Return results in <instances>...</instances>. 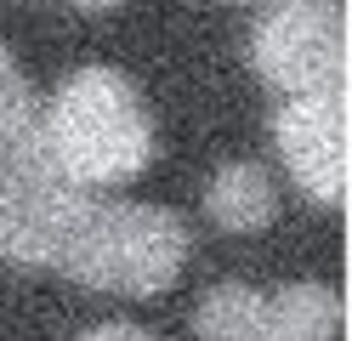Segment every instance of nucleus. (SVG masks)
I'll return each instance as SVG.
<instances>
[{
  "label": "nucleus",
  "instance_id": "nucleus-1",
  "mask_svg": "<svg viewBox=\"0 0 352 341\" xmlns=\"http://www.w3.org/2000/svg\"><path fill=\"white\" fill-rule=\"evenodd\" d=\"M91 188H74L46 148V108L23 74L0 80V256L23 267H63Z\"/></svg>",
  "mask_w": 352,
  "mask_h": 341
},
{
  "label": "nucleus",
  "instance_id": "nucleus-2",
  "mask_svg": "<svg viewBox=\"0 0 352 341\" xmlns=\"http://www.w3.org/2000/svg\"><path fill=\"white\" fill-rule=\"evenodd\" d=\"M46 148L74 188H120L153 159V120L137 85L114 68H80L46 108Z\"/></svg>",
  "mask_w": 352,
  "mask_h": 341
},
{
  "label": "nucleus",
  "instance_id": "nucleus-3",
  "mask_svg": "<svg viewBox=\"0 0 352 341\" xmlns=\"http://www.w3.org/2000/svg\"><path fill=\"white\" fill-rule=\"evenodd\" d=\"M188 267V222L165 205L137 199H91L57 273L74 285L114 290V296H160Z\"/></svg>",
  "mask_w": 352,
  "mask_h": 341
},
{
  "label": "nucleus",
  "instance_id": "nucleus-4",
  "mask_svg": "<svg viewBox=\"0 0 352 341\" xmlns=\"http://www.w3.org/2000/svg\"><path fill=\"white\" fill-rule=\"evenodd\" d=\"M250 63L284 97L346 91V12L336 0H278L250 34Z\"/></svg>",
  "mask_w": 352,
  "mask_h": 341
},
{
  "label": "nucleus",
  "instance_id": "nucleus-5",
  "mask_svg": "<svg viewBox=\"0 0 352 341\" xmlns=\"http://www.w3.org/2000/svg\"><path fill=\"white\" fill-rule=\"evenodd\" d=\"M193 330L205 341H336L341 296L329 285H284V290L216 285L199 302Z\"/></svg>",
  "mask_w": 352,
  "mask_h": 341
},
{
  "label": "nucleus",
  "instance_id": "nucleus-6",
  "mask_svg": "<svg viewBox=\"0 0 352 341\" xmlns=\"http://www.w3.org/2000/svg\"><path fill=\"white\" fill-rule=\"evenodd\" d=\"M278 159L318 205H346V91H307L273 114Z\"/></svg>",
  "mask_w": 352,
  "mask_h": 341
},
{
  "label": "nucleus",
  "instance_id": "nucleus-7",
  "mask_svg": "<svg viewBox=\"0 0 352 341\" xmlns=\"http://www.w3.org/2000/svg\"><path fill=\"white\" fill-rule=\"evenodd\" d=\"M205 216L222 227V234H261V227L278 222V188L267 182L261 165H222L205 188Z\"/></svg>",
  "mask_w": 352,
  "mask_h": 341
},
{
  "label": "nucleus",
  "instance_id": "nucleus-8",
  "mask_svg": "<svg viewBox=\"0 0 352 341\" xmlns=\"http://www.w3.org/2000/svg\"><path fill=\"white\" fill-rule=\"evenodd\" d=\"M80 341H160V335H148L137 324H97L91 335H80Z\"/></svg>",
  "mask_w": 352,
  "mask_h": 341
},
{
  "label": "nucleus",
  "instance_id": "nucleus-9",
  "mask_svg": "<svg viewBox=\"0 0 352 341\" xmlns=\"http://www.w3.org/2000/svg\"><path fill=\"white\" fill-rule=\"evenodd\" d=\"M63 6H80V12H108V6H120V0H63Z\"/></svg>",
  "mask_w": 352,
  "mask_h": 341
},
{
  "label": "nucleus",
  "instance_id": "nucleus-10",
  "mask_svg": "<svg viewBox=\"0 0 352 341\" xmlns=\"http://www.w3.org/2000/svg\"><path fill=\"white\" fill-rule=\"evenodd\" d=\"M17 74V63H12V52H6V40H0V80H12Z\"/></svg>",
  "mask_w": 352,
  "mask_h": 341
},
{
  "label": "nucleus",
  "instance_id": "nucleus-11",
  "mask_svg": "<svg viewBox=\"0 0 352 341\" xmlns=\"http://www.w3.org/2000/svg\"><path fill=\"white\" fill-rule=\"evenodd\" d=\"M250 6H256V0H250Z\"/></svg>",
  "mask_w": 352,
  "mask_h": 341
}]
</instances>
